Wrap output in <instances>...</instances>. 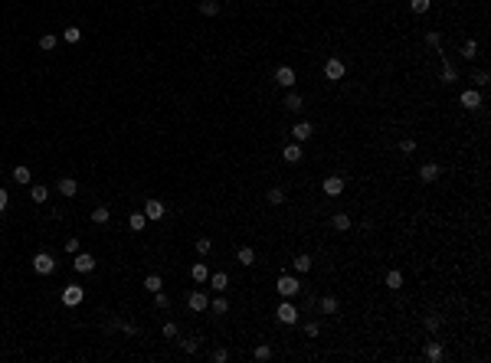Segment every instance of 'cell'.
<instances>
[{"label": "cell", "mask_w": 491, "mask_h": 363, "mask_svg": "<svg viewBox=\"0 0 491 363\" xmlns=\"http://www.w3.org/2000/svg\"><path fill=\"white\" fill-rule=\"evenodd\" d=\"M210 311H213V314H216V317H223V314H226V311H229V301H226V298H223V295H220V298H213V301H210Z\"/></svg>", "instance_id": "29"}, {"label": "cell", "mask_w": 491, "mask_h": 363, "mask_svg": "<svg viewBox=\"0 0 491 363\" xmlns=\"http://www.w3.org/2000/svg\"><path fill=\"white\" fill-rule=\"evenodd\" d=\"M275 291H279L282 298H298L301 295V281L295 275H288V272H282L279 281H275Z\"/></svg>", "instance_id": "1"}, {"label": "cell", "mask_w": 491, "mask_h": 363, "mask_svg": "<svg viewBox=\"0 0 491 363\" xmlns=\"http://www.w3.org/2000/svg\"><path fill=\"white\" fill-rule=\"evenodd\" d=\"M416 177H419V183H435V180L442 177V164H435V161H426V164H419Z\"/></svg>", "instance_id": "4"}, {"label": "cell", "mask_w": 491, "mask_h": 363, "mask_svg": "<svg viewBox=\"0 0 491 363\" xmlns=\"http://www.w3.org/2000/svg\"><path fill=\"white\" fill-rule=\"evenodd\" d=\"M236 262L246 265V269H249V265H256V249H252V245H243V249L236 252Z\"/></svg>", "instance_id": "25"}, {"label": "cell", "mask_w": 491, "mask_h": 363, "mask_svg": "<svg viewBox=\"0 0 491 363\" xmlns=\"http://www.w3.org/2000/svg\"><path fill=\"white\" fill-rule=\"evenodd\" d=\"M423 327H426L429 334L442 331V327H445V314H423Z\"/></svg>", "instance_id": "18"}, {"label": "cell", "mask_w": 491, "mask_h": 363, "mask_svg": "<svg viewBox=\"0 0 491 363\" xmlns=\"http://www.w3.org/2000/svg\"><path fill=\"white\" fill-rule=\"evenodd\" d=\"M295 82H298V75H295V69H292V66H279V69H275V85L292 88Z\"/></svg>", "instance_id": "12"}, {"label": "cell", "mask_w": 491, "mask_h": 363, "mask_svg": "<svg viewBox=\"0 0 491 363\" xmlns=\"http://www.w3.org/2000/svg\"><path fill=\"white\" fill-rule=\"evenodd\" d=\"M344 75H347L344 59H341V56H331V59L324 63V79H328V82H341Z\"/></svg>", "instance_id": "3"}, {"label": "cell", "mask_w": 491, "mask_h": 363, "mask_svg": "<svg viewBox=\"0 0 491 363\" xmlns=\"http://www.w3.org/2000/svg\"><path fill=\"white\" fill-rule=\"evenodd\" d=\"M210 288L223 295V291L229 288V275H226V272H213V275H210Z\"/></svg>", "instance_id": "24"}, {"label": "cell", "mask_w": 491, "mask_h": 363, "mask_svg": "<svg viewBox=\"0 0 491 363\" xmlns=\"http://www.w3.org/2000/svg\"><path fill=\"white\" fill-rule=\"evenodd\" d=\"M292 269L305 275V272H311V269H315V259H311L308 252H298V255H295V259H292Z\"/></svg>", "instance_id": "16"}, {"label": "cell", "mask_w": 491, "mask_h": 363, "mask_svg": "<svg viewBox=\"0 0 491 363\" xmlns=\"http://www.w3.org/2000/svg\"><path fill=\"white\" fill-rule=\"evenodd\" d=\"M30 197H33V203H46L49 187H43V183H33V187H30Z\"/></svg>", "instance_id": "30"}, {"label": "cell", "mask_w": 491, "mask_h": 363, "mask_svg": "<svg viewBox=\"0 0 491 363\" xmlns=\"http://www.w3.org/2000/svg\"><path fill=\"white\" fill-rule=\"evenodd\" d=\"M383 281H387L390 291H399V288H403V272H399V269H390L387 275H383Z\"/></svg>", "instance_id": "23"}, {"label": "cell", "mask_w": 491, "mask_h": 363, "mask_svg": "<svg viewBox=\"0 0 491 363\" xmlns=\"http://www.w3.org/2000/svg\"><path fill=\"white\" fill-rule=\"evenodd\" d=\"M40 49H46V52L56 49V33H43V36H40Z\"/></svg>", "instance_id": "42"}, {"label": "cell", "mask_w": 491, "mask_h": 363, "mask_svg": "<svg viewBox=\"0 0 491 363\" xmlns=\"http://www.w3.org/2000/svg\"><path fill=\"white\" fill-rule=\"evenodd\" d=\"M180 343H184V353H196V350H200V340H196V337H184Z\"/></svg>", "instance_id": "46"}, {"label": "cell", "mask_w": 491, "mask_h": 363, "mask_svg": "<svg viewBox=\"0 0 491 363\" xmlns=\"http://www.w3.org/2000/svg\"><path fill=\"white\" fill-rule=\"evenodd\" d=\"M62 40H66V43H79V40H82V30H79V26H66Z\"/></svg>", "instance_id": "39"}, {"label": "cell", "mask_w": 491, "mask_h": 363, "mask_svg": "<svg viewBox=\"0 0 491 363\" xmlns=\"http://www.w3.org/2000/svg\"><path fill=\"white\" fill-rule=\"evenodd\" d=\"M432 7V0H409V10L413 13H426Z\"/></svg>", "instance_id": "43"}, {"label": "cell", "mask_w": 491, "mask_h": 363, "mask_svg": "<svg viewBox=\"0 0 491 363\" xmlns=\"http://www.w3.org/2000/svg\"><path fill=\"white\" fill-rule=\"evenodd\" d=\"M128 226H131V233H141V229L148 226V216H144V209H141V213H138V209H131V213H128Z\"/></svg>", "instance_id": "22"}, {"label": "cell", "mask_w": 491, "mask_h": 363, "mask_svg": "<svg viewBox=\"0 0 491 363\" xmlns=\"http://www.w3.org/2000/svg\"><path fill=\"white\" fill-rule=\"evenodd\" d=\"M13 180H16V183H23V187H26V183L33 180L30 167H26V164H20V167H13Z\"/></svg>", "instance_id": "28"}, {"label": "cell", "mask_w": 491, "mask_h": 363, "mask_svg": "<svg viewBox=\"0 0 491 363\" xmlns=\"http://www.w3.org/2000/svg\"><path fill=\"white\" fill-rule=\"evenodd\" d=\"M318 308H321V314H328V317H337V311H341V301H337L334 295H324L318 301Z\"/></svg>", "instance_id": "15"}, {"label": "cell", "mask_w": 491, "mask_h": 363, "mask_svg": "<svg viewBox=\"0 0 491 363\" xmlns=\"http://www.w3.org/2000/svg\"><path fill=\"white\" fill-rule=\"evenodd\" d=\"M210 249H213V239H210V236H200V239H196V252H200V255H210Z\"/></svg>", "instance_id": "40"}, {"label": "cell", "mask_w": 491, "mask_h": 363, "mask_svg": "<svg viewBox=\"0 0 491 363\" xmlns=\"http://www.w3.org/2000/svg\"><path fill=\"white\" fill-rule=\"evenodd\" d=\"M331 226L337 229V233H347V229H351V216H347V213H334L331 216Z\"/></svg>", "instance_id": "27"}, {"label": "cell", "mask_w": 491, "mask_h": 363, "mask_svg": "<svg viewBox=\"0 0 491 363\" xmlns=\"http://www.w3.org/2000/svg\"><path fill=\"white\" fill-rule=\"evenodd\" d=\"M108 219H112V209H108V206H95V209H92V223L102 226V223H108Z\"/></svg>", "instance_id": "31"}, {"label": "cell", "mask_w": 491, "mask_h": 363, "mask_svg": "<svg viewBox=\"0 0 491 363\" xmlns=\"http://www.w3.org/2000/svg\"><path fill=\"white\" fill-rule=\"evenodd\" d=\"M318 334H321V324L318 321H308L305 324V337H318Z\"/></svg>", "instance_id": "49"}, {"label": "cell", "mask_w": 491, "mask_h": 363, "mask_svg": "<svg viewBox=\"0 0 491 363\" xmlns=\"http://www.w3.org/2000/svg\"><path fill=\"white\" fill-rule=\"evenodd\" d=\"M423 40H426V46H432V49H442V33H439V30H429Z\"/></svg>", "instance_id": "35"}, {"label": "cell", "mask_w": 491, "mask_h": 363, "mask_svg": "<svg viewBox=\"0 0 491 363\" xmlns=\"http://www.w3.org/2000/svg\"><path fill=\"white\" fill-rule=\"evenodd\" d=\"M187 308H190V311H196V314H200V311H210V298L203 295V291H193V295L187 298Z\"/></svg>", "instance_id": "13"}, {"label": "cell", "mask_w": 491, "mask_h": 363, "mask_svg": "<svg viewBox=\"0 0 491 363\" xmlns=\"http://www.w3.org/2000/svg\"><path fill=\"white\" fill-rule=\"evenodd\" d=\"M118 331H124L128 337H138V324H131V321H118Z\"/></svg>", "instance_id": "48"}, {"label": "cell", "mask_w": 491, "mask_h": 363, "mask_svg": "<svg viewBox=\"0 0 491 363\" xmlns=\"http://www.w3.org/2000/svg\"><path fill=\"white\" fill-rule=\"evenodd\" d=\"M154 308H160V311H167V308H171V298L164 295V288L154 291Z\"/></svg>", "instance_id": "41"}, {"label": "cell", "mask_w": 491, "mask_h": 363, "mask_svg": "<svg viewBox=\"0 0 491 363\" xmlns=\"http://www.w3.org/2000/svg\"><path fill=\"white\" fill-rule=\"evenodd\" d=\"M288 131H292V138L298 141V144H301V141H311V138H315V125H311V121H295Z\"/></svg>", "instance_id": "11"}, {"label": "cell", "mask_w": 491, "mask_h": 363, "mask_svg": "<svg viewBox=\"0 0 491 363\" xmlns=\"http://www.w3.org/2000/svg\"><path fill=\"white\" fill-rule=\"evenodd\" d=\"M459 105H462V108H468V111H478L481 108V92H478V88H465V92L459 95Z\"/></svg>", "instance_id": "10"}, {"label": "cell", "mask_w": 491, "mask_h": 363, "mask_svg": "<svg viewBox=\"0 0 491 363\" xmlns=\"http://www.w3.org/2000/svg\"><path fill=\"white\" fill-rule=\"evenodd\" d=\"M190 278L196 281V285H203V281L210 278V269H207V265H203V262H196L193 269H190Z\"/></svg>", "instance_id": "26"}, {"label": "cell", "mask_w": 491, "mask_h": 363, "mask_svg": "<svg viewBox=\"0 0 491 363\" xmlns=\"http://www.w3.org/2000/svg\"><path fill=\"white\" fill-rule=\"evenodd\" d=\"M462 56H465V59H468V63H471V59H475V56H478V43H475V40H468V43H462Z\"/></svg>", "instance_id": "36"}, {"label": "cell", "mask_w": 491, "mask_h": 363, "mask_svg": "<svg viewBox=\"0 0 491 363\" xmlns=\"http://www.w3.org/2000/svg\"><path fill=\"white\" fill-rule=\"evenodd\" d=\"M7 203H10V193H7L4 187H0V213H4V209H7Z\"/></svg>", "instance_id": "51"}, {"label": "cell", "mask_w": 491, "mask_h": 363, "mask_svg": "<svg viewBox=\"0 0 491 363\" xmlns=\"http://www.w3.org/2000/svg\"><path fill=\"white\" fill-rule=\"evenodd\" d=\"M298 317H301V311L292 304V298H285L279 308H275V321L279 324H298Z\"/></svg>", "instance_id": "2"}, {"label": "cell", "mask_w": 491, "mask_h": 363, "mask_svg": "<svg viewBox=\"0 0 491 363\" xmlns=\"http://www.w3.org/2000/svg\"><path fill=\"white\" fill-rule=\"evenodd\" d=\"M459 79H462V75H459V69H455V66L449 63V59L442 56V82H445V85H455Z\"/></svg>", "instance_id": "21"}, {"label": "cell", "mask_w": 491, "mask_h": 363, "mask_svg": "<svg viewBox=\"0 0 491 363\" xmlns=\"http://www.w3.org/2000/svg\"><path fill=\"white\" fill-rule=\"evenodd\" d=\"M282 157H285L288 164H298L301 157H305V154H301V144H298V141H288V144L282 147Z\"/></svg>", "instance_id": "17"}, {"label": "cell", "mask_w": 491, "mask_h": 363, "mask_svg": "<svg viewBox=\"0 0 491 363\" xmlns=\"http://www.w3.org/2000/svg\"><path fill=\"white\" fill-rule=\"evenodd\" d=\"M200 13L203 16H216L220 13V0H200Z\"/></svg>", "instance_id": "32"}, {"label": "cell", "mask_w": 491, "mask_h": 363, "mask_svg": "<svg viewBox=\"0 0 491 363\" xmlns=\"http://www.w3.org/2000/svg\"><path fill=\"white\" fill-rule=\"evenodd\" d=\"M282 105H285V108H288L292 114H298L301 108H305V99H301L298 92H292V88H288V95H285V102H282Z\"/></svg>", "instance_id": "20"}, {"label": "cell", "mask_w": 491, "mask_h": 363, "mask_svg": "<svg viewBox=\"0 0 491 363\" xmlns=\"http://www.w3.org/2000/svg\"><path fill=\"white\" fill-rule=\"evenodd\" d=\"M471 82H475L478 88H485V85L491 82V75H488V69H475V75H471Z\"/></svg>", "instance_id": "37"}, {"label": "cell", "mask_w": 491, "mask_h": 363, "mask_svg": "<svg viewBox=\"0 0 491 363\" xmlns=\"http://www.w3.org/2000/svg\"><path fill=\"white\" fill-rule=\"evenodd\" d=\"M95 265H98L95 255H88V252H82V249L72 255V269L79 272V275H88V272H95Z\"/></svg>", "instance_id": "7"}, {"label": "cell", "mask_w": 491, "mask_h": 363, "mask_svg": "<svg viewBox=\"0 0 491 363\" xmlns=\"http://www.w3.org/2000/svg\"><path fill=\"white\" fill-rule=\"evenodd\" d=\"M210 360H213V363H226V360H229V350H226V347H216V350L210 353Z\"/></svg>", "instance_id": "45"}, {"label": "cell", "mask_w": 491, "mask_h": 363, "mask_svg": "<svg viewBox=\"0 0 491 363\" xmlns=\"http://www.w3.org/2000/svg\"><path fill=\"white\" fill-rule=\"evenodd\" d=\"M33 272H37V275H52V272H56V259H52L49 252H37L33 255Z\"/></svg>", "instance_id": "5"}, {"label": "cell", "mask_w": 491, "mask_h": 363, "mask_svg": "<svg viewBox=\"0 0 491 363\" xmlns=\"http://www.w3.org/2000/svg\"><path fill=\"white\" fill-rule=\"evenodd\" d=\"M423 360H429V363H442V360H445V347H442V340H426V347H423Z\"/></svg>", "instance_id": "8"}, {"label": "cell", "mask_w": 491, "mask_h": 363, "mask_svg": "<svg viewBox=\"0 0 491 363\" xmlns=\"http://www.w3.org/2000/svg\"><path fill=\"white\" fill-rule=\"evenodd\" d=\"M144 288L151 291V295H154V291L164 288V281H160V275H148V278H144Z\"/></svg>", "instance_id": "38"}, {"label": "cell", "mask_w": 491, "mask_h": 363, "mask_svg": "<svg viewBox=\"0 0 491 363\" xmlns=\"http://www.w3.org/2000/svg\"><path fill=\"white\" fill-rule=\"evenodd\" d=\"M272 353H275V350L269 347V343H259V347L252 350V357H256L259 363H265V360H272Z\"/></svg>", "instance_id": "33"}, {"label": "cell", "mask_w": 491, "mask_h": 363, "mask_svg": "<svg viewBox=\"0 0 491 363\" xmlns=\"http://www.w3.org/2000/svg\"><path fill=\"white\" fill-rule=\"evenodd\" d=\"M265 200H269L272 206H282V203H285V190L282 187H272L269 193H265Z\"/></svg>", "instance_id": "34"}, {"label": "cell", "mask_w": 491, "mask_h": 363, "mask_svg": "<svg viewBox=\"0 0 491 363\" xmlns=\"http://www.w3.org/2000/svg\"><path fill=\"white\" fill-rule=\"evenodd\" d=\"M144 216L157 223V219H164V216H167V206H164L160 200H148V203H144Z\"/></svg>", "instance_id": "14"}, {"label": "cell", "mask_w": 491, "mask_h": 363, "mask_svg": "<svg viewBox=\"0 0 491 363\" xmlns=\"http://www.w3.org/2000/svg\"><path fill=\"white\" fill-rule=\"evenodd\" d=\"M160 334H164L167 340H174V337H177V334H180V331H177V324H174V321H167L164 327H160Z\"/></svg>", "instance_id": "47"}, {"label": "cell", "mask_w": 491, "mask_h": 363, "mask_svg": "<svg viewBox=\"0 0 491 363\" xmlns=\"http://www.w3.org/2000/svg\"><path fill=\"white\" fill-rule=\"evenodd\" d=\"M66 252H69V255L79 252V236H69V239H66Z\"/></svg>", "instance_id": "50"}, {"label": "cell", "mask_w": 491, "mask_h": 363, "mask_svg": "<svg viewBox=\"0 0 491 363\" xmlns=\"http://www.w3.org/2000/svg\"><path fill=\"white\" fill-rule=\"evenodd\" d=\"M396 147H399V154H416V141L413 138H403Z\"/></svg>", "instance_id": "44"}, {"label": "cell", "mask_w": 491, "mask_h": 363, "mask_svg": "<svg viewBox=\"0 0 491 363\" xmlns=\"http://www.w3.org/2000/svg\"><path fill=\"white\" fill-rule=\"evenodd\" d=\"M344 177H337V174H331V177H324V183H321V190H324V197H341L344 193Z\"/></svg>", "instance_id": "9"}, {"label": "cell", "mask_w": 491, "mask_h": 363, "mask_svg": "<svg viewBox=\"0 0 491 363\" xmlns=\"http://www.w3.org/2000/svg\"><path fill=\"white\" fill-rule=\"evenodd\" d=\"M56 190L62 193V197H76V193H79V180H76V177H62V180L56 183Z\"/></svg>", "instance_id": "19"}, {"label": "cell", "mask_w": 491, "mask_h": 363, "mask_svg": "<svg viewBox=\"0 0 491 363\" xmlns=\"http://www.w3.org/2000/svg\"><path fill=\"white\" fill-rule=\"evenodd\" d=\"M85 301V288L82 285H66L62 288V304L66 308H79Z\"/></svg>", "instance_id": "6"}]
</instances>
